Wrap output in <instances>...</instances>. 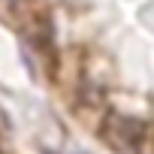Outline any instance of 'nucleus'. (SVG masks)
I'll list each match as a JSON object with an SVG mask.
<instances>
[{"label":"nucleus","mask_w":154,"mask_h":154,"mask_svg":"<svg viewBox=\"0 0 154 154\" xmlns=\"http://www.w3.org/2000/svg\"><path fill=\"white\" fill-rule=\"evenodd\" d=\"M103 136L115 148H133L145 136V124L130 118V115H109L106 124H103Z\"/></svg>","instance_id":"1"}]
</instances>
